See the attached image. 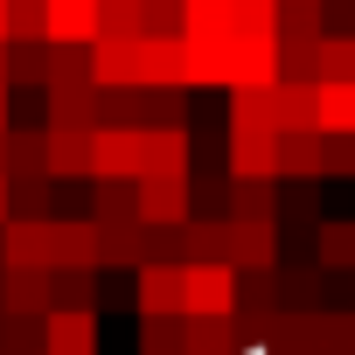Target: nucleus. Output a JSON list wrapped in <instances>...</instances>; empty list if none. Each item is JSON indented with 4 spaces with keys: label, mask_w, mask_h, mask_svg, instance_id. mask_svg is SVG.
Returning a JSON list of instances; mask_svg holds the SVG:
<instances>
[{
    "label": "nucleus",
    "mask_w": 355,
    "mask_h": 355,
    "mask_svg": "<svg viewBox=\"0 0 355 355\" xmlns=\"http://www.w3.org/2000/svg\"><path fill=\"white\" fill-rule=\"evenodd\" d=\"M237 313V272L223 258L182 265V320H230Z\"/></svg>",
    "instance_id": "1"
},
{
    "label": "nucleus",
    "mask_w": 355,
    "mask_h": 355,
    "mask_svg": "<svg viewBox=\"0 0 355 355\" xmlns=\"http://www.w3.org/2000/svg\"><path fill=\"white\" fill-rule=\"evenodd\" d=\"M56 272V223L49 216H8L0 223V272Z\"/></svg>",
    "instance_id": "2"
},
{
    "label": "nucleus",
    "mask_w": 355,
    "mask_h": 355,
    "mask_svg": "<svg viewBox=\"0 0 355 355\" xmlns=\"http://www.w3.org/2000/svg\"><path fill=\"white\" fill-rule=\"evenodd\" d=\"M91 182H139V125L91 132Z\"/></svg>",
    "instance_id": "3"
},
{
    "label": "nucleus",
    "mask_w": 355,
    "mask_h": 355,
    "mask_svg": "<svg viewBox=\"0 0 355 355\" xmlns=\"http://www.w3.org/2000/svg\"><path fill=\"white\" fill-rule=\"evenodd\" d=\"M223 265H230V272H272V265H279V237H272V223L230 216V223H223Z\"/></svg>",
    "instance_id": "4"
},
{
    "label": "nucleus",
    "mask_w": 355,
    "mask_h": 355,
    "mask_svg": "<svg viewBox=\"0 0 355 355\" xmlns=\"http://www.w3.org/2000/svg\"><path fill=\"white\" fill-rule=\"evenodd\" d=\"M189 84V35H139V91Z\"/></svg>",
    "instance_id": "5"
},
{
    "label": "nucleus",
    "mask_w": 355,
    "mask_h": 355,
    "mask_svg": "<svg viewBox=\"0 0 355 355\" xmlns=\"http://www.w3.org/2000/svg\"><path fill=\"white\" fill-rule=\"evenodd\" d=\"M132 306H139V320H167V313H182V265L146 258V265L132 272Z\"/></svg>",
    "instance_id": "6"
},
{
    "label": "nucleus",
    "mask_w": 355,
    "mask_h": 355,
    "mask_svg": "<svg viewBox=\"0 0 355 355\" xmlns=\"http://www.w3.org/2000/svg\"><path fill=\"white\" fill-rule=\"evenodd\" d=\"M189 174V132L182 125H139V182Z\"/></svg>",
    "instance_id": "7"
},
{
    "label": "nucleus",
    "mask_w": 355,
    "mask_h": 355,
    "mask_svg": "<svg viewBox=\"0 0 355 355\" xmlns=\"http://www.w3.org/2000/svg\"><path fill=\"white\" fill-rule=\"evenodd\" d=\"M42 355H98V313H84V306H49V320H42Z\"/></svg>",
    "instance_id": "8"
},
{
    "label": "nucleus",
    "mask_w": 355,
    "mask_h": 355,
    "mask_svg": "<svg viewBox=\"0 0 355 355\" xmlns=\"http://www.w3.org/2000/svg\"><path fill=\"white\" fill-rule=\"evenodd\" d=\"M49 272H0V313L8 320H49Z\"/></svg>",
    "instance_id": "9"
},
{
    "label": "nucleus",
    "mask_w": 355,
    "mask_h": 355,
    "mask_svg": "<svg viewBox=\"0 0 355 355\" xmlns=\"http://www.w3.org/2000/svg\"><path fill=\"white\" fill-rule=\"evenodd\" d=\"M139 223H153V230L189 223V174H160V182H139Z\"/></svg>",
    "instance_id": "10"
},
{
    "label": "nucleus",
    "mask_w": 355,
    "mask_h": 355,
    "mask_svg": "<svg viewBox=\"0 0 355 355\" xmlns=\"http://www.w3.org/2000/svg\"><path fill=\"white\" fill-rule=\"evenodd\" d=\"M279 182H327V132H279Z\"/></svg>",
    "instance_id": "11"
},
{
    "label": "nucleus",
    "mask_w": 355,
    "mask_h": 355,
    "mask_svg": "<svg viewBox=\"0 0 355 355\" xmlns=\"http://www.w3.org/2000/svg\"><path fill=\"white\" fill-rule=\"evenodd\" d=\"M223 160H230V174H251V182H279V132H237V125H230Z\"/></svg>",
    "instance_id": "12"
},
{
    "label": "nucleus",
    "mask_w": 355,
    "mask_h": 355,
    "mask_svg": "<svg viewBox=\"0 0 355 355\" xmlns=\"http://www.w3.org/2000/svg\"><path fill=\"white\" fill-rule=\"evenodd\" d=\"M98 265H105V230H98V216L56 223V272H98Z\"/></svg>",
    "instance_id": "13"
},
{
    "label": "nucleus",
    "mask_w": 355,
    "mask_h": 355,
    "mask_svg": "<svg viewBox=\"0 0 355 355\" xmlns=\"http://www.w3.org/2000/svg\"><path fill=\"white\" fill-rule=\"evenodd\" d=\"M98 42V0H49V49H91Z\"/></svg>",
    "instance_id": "14"
},
{
    "label": "nucleus",
    "mask_w": 355,
    "mask_h": 355,
    "mask_svg": "<svg viewBox=\"0 0 355 355\" xmlns=\"http://www.w3.org/2000/svg\"><path fill=\"white\" fill-rule=\"evenodd\" d=\"M91 84L98 91H139V42H91Z\"/></svg>",
    "instance_id": "15"
},
{
    "label": "nucleus",
    "mask_w": 355,
    "mask_h": 355,
    "mask_svg": "<svg viewBox=\"0 0 355 355\" xmlns=\"http://www.w3.org/2000/svg\"><path fill=\"white\" fill-rule=\"evenodd\" d=\"M42 146H49V174H56V182L91 174V125H49Z\"/></svg>",
    "instance_id": "16"
},
{
    "label": "nucleus",
    "mask_w": 355,
    "mask_h": 355,
    "mask_svg": "<svg viewBox=\"0 0 355 355\" xmlns=\"http://www.w3.org/2000/svg\"><path fill=\"white\" fill-rule=\"evenodd\" d=\"M230 125H237V132H279V84H244V91H230Z\"/></svg>",
    "instance_id": "17"
},
{
    "label": "nucleus",
    "mask_w": 355,
    "mask_h": 355,
    "mask_svg": "<svg viewBox=\"0 0 355 355\" xmlns=\"http://www.w3.org/2000/svg\"><path fill=\"white\" fill-rule=\"evenodd\" d=\"M320 0H279V49H320Z\"/></svg>",
    "instance_id": "18"
},
{
    "label": "nucleus",
    "mask_w": 355,
    "mask_h": 355,
    "mask_svg": "<svg viewBox=\"0 0 355 355\" xmlns=\"http://www.w3.org/2000/svg\"><path fill=\"white\" fill-rule=\"evenodd\" d=\"M313 125H320L327 139H355V84H320Z\"/></svg>",
    "instance_id": "19"
},
{
    "label": "nucleus",
    "mask_w": 355,
    "mask_h": 355,
    "mask_svg": "<svg viewBox=\"0 0 355 355\" xmlns=\"http://www.w3.org/2000/svg\"><path fill=\"white\" fill-rule=\"evenodd\" d=\"M146 35V0H98V42H139Z\"/></svg>",
    "instance_id": "20"
},
{
    "label": "nucleus",
    "mask_w": 355,
    "mask_h": 355,
    "mask_svg": "<svg viewBox=\"0 0 355 355\" xmlns=\"http://www.w3.org/2000/svg\"><path fill=\"white\" fill-rule=\"evenodd\" d=\"M313 84H355V35H320V49H313Z\"/></svg>",
    "instance_id": "21"
},
{
    "label": "nucleus",
    "mask_w": 355,
    "mask_h": 355,
    "mask_svg": "<svg viewBox=\"0 0 355 355\" xmlns=\"http://www.w3.org/2000/svg\"><path fill=\"white\" fill-rule=\"evenodd\" d=\"M272 209H279L272 182H251V174H230V216H251V223H272Z\"/></svg>",
    "instance_id": "22"
},
{
    "label": "nucleus",
    "mask_w": 355,
    "mask_h": 355,
    "mask_svg": "<svg viewBox=\"0 0 355 355\" xmlns=\"http://www.w3.org/2000/svg\"><path fill=\"white\" fill-rule=\"evenodd\" d=\"M237 348V313L230 320H189L182 334V355H230Z\"/></svg>",
    "instance_id": "23"
},
{
    "label": "nucleus",
    "mask_w": 355,
    "mask_h": 355,
    "mask_svg": "<svg viewBox=\"0 0 355 355\" xmlns=\"http://www.w3.org/2000/svg\"><path fill=\"white\" fill-rule=\"evenodd\" d=\"M0 153H8V174H49L42 132H0Z\"/></svg>",
    "instance_id": "24"
},
{
    "label": "nucleus",
    "mask_w": 355,
    "mask_h": 355,
    "mask_svg": "<svg viewBox=\"0 0 355 355\" xmlns=\"http://www.w3.org/2000/svg\"><path fill=\"white\" fill-rule=\"evenodd\" d=\"M8 42H49V0H8Z\"/></svg>",
    "instance_id": "25"
},
{
    "label": "nucleus",
    "mask_w": 355,
    "mask_h": 355,
    "mask_svg": "<svg viewBox=\"0 0 355 355\" xmlns=\"http://www.w3.org/2000/svg\"><path fill=\"white\" fill-rule=\"evenodd\" d=\"M98 223H132L139 216V182H98Z\"/></svg>",
    "instance_id": "26"
},
{
    "label": "nucleus",
    "mask_w": 355,
    "mask_h": 355,
    "mask_svg": "<svg viewBox=\"0 0 355 355\" xmlns=\"http://www.w3.org/2000/svg\"><path fill=\"white\" fill-rule=\"evenodd\" d=\"M49 300H56V306L98 313V272H49Z\"/></svg>",
    "instance_id": "27"
},
{
    "label": "nucleus",
    "mask_w": 355,
    "mask_h": 355,
    "mask_svg": "<svg viewBox=\"0 0 355 355\" xmlns=\"http://www.w3.org/2000/svg\"><path fill=\"white\" fill-rule=\"evenodd\" d=\"M49 189H56V174H8L15 216H49Z\"/></svg>",
    "instance_id": "28"
},
{
    "label": "nucleus",
    "mask_w": 355,
    "mask_h": 355,
    "mask_svg": "<svg viewBox=\"0 0 355 355\" xmlns=\"http://www.w3.org/2000/svg\"><path fill=\"white\" fill-rule=\"evenodd\" d=\"M320 265L355 272V223H320Z\"/></svg>",
    "instance_id": "29"
},
{
    "label": "nucleus",
    "mask_w": 355,
    "mask_h": 355,
    "mask_svg": "<svg viewBox=\"0 0 355 355\" xmlns=\"http://www.w3.org/2000/svg\"><path fill=\"white\" fill-rule=\"evenodd\" d=\"M146 35H182V0H146Z\"/></svg>",
    "instance_id": "30"
},
{
    "label": "nucleus",
    "mask_w": 355,
    "mask_h": 355,
    "mask_svg": "<svg viewBox=\"0 0 355 355\" xmlns=\"http://www.w3.org/2000/svg\"><path fill=\"white\" fill-rule=\"evenodd\" d=\"M320 28L327 35H355V0H320Z\"/></svg>",
    "instance_id": "31"
},
{
    "label": "nucleus",
    "mask_w": 355,
    "mask_h": 355,
    "mask_svg": "<svg viewBox=\"0 0 355 355\" xmlns=\"http://www.w3.org/2000/svg\"><path fill=\"white\" fill-rule=\"evenodd\" d=\"M15 216V196H8V174H0V223Z\"/></svg>",
    "instance_id": "32"
},
{
    "label": "nucleus",
    "mask_w": 355,
    "mask_h": 355,
    "mask_svg": "<svg viewBox=\"0 0 355 355\" xmlns=\"http://www.w3.org/2000/svg\"><path fill=\"white\" fill-rule=\"evenodd\" d=\"M0 132H8V84H0Z\"/></svg>",
    "instance_id": "33"
},
{
    "label": "nucleus",
    "mask_w": 355,
    "mask_h": 355,
    "mask_svg": "<svg viewBox=\"0 0 355 355\" xmlns=\"http://www.w3.org/2000/svg\"><path fill=\"white\" fill-rule=\"evenodd\" d=\"M0 42H8V0H0Z\"/></svg>",
    "instance_id": "34"
},
{
    "label": "nucleus",
    "mask_w": 355,
    "mask_h": 355,
    "mask_svg": "<svg viewBox=\"0 0 355 355\" xmlns=\"http://www.w3.org/2000/svg\"><path fill=\"white\" fill-rule=\"evenodd\" d=\"M0 84H8V42H0Z\"/></svg>",
    "instance_id": "35"
},
{
    "label": "nucleus",
    "mask_w": 355,
    "mask_h": 355,
    "mask_svg": "<svg viewBox=\"0 0 355 355\" xmlns=\"http://www.w3.org/2000/svg\"><path fill=\"white\" fill-rule=\"evenodd\" d=\"M279 355H313V348H279Z\"/></svg>",
    "instance_id": "36"
},
{
    "label": "nucleus",
    "mask_w": 355,
    "mask_h": 355,
    "mask_svg": "<svg viewBox=\"0 0 355 355\" xmlns=\"http://www.w3.org/2000/svg\"><path fill=\"white\" fill-rule=\"evenodd\" d=\"M0 174H8V153H0Z\"/></svg>",
    "instance_id": "37"
},
{
    "label": "nucleus",
    "mask_w": 355,
    "mask_h": 355,
    "mask_svg": "<svg viewBox=\"0 0 355 355\" xmlns=\"http://www.w3.org/2000/svg\"><path fill=\"white\" fill-rule=\"evenodd\" d=\"M8 355H21V348H8Z\"/></svg>",
    "instance_id": "38"
}]
</instances>
